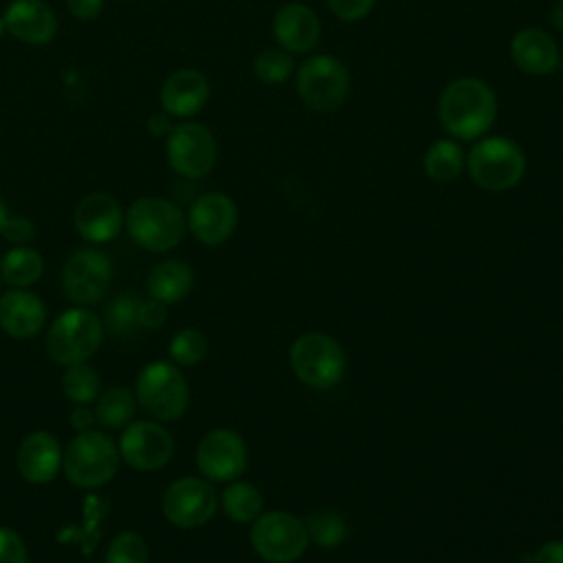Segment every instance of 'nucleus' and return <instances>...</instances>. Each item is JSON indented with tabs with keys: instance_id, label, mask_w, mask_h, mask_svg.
I'll return each mask as SVG.
<instances>
[{
	"instance_id": "obj_18",
	"label": "nucleus",
	"mask_w": 563,
	"mask_h": 563,
	"mask_svg": "<svg viewBox=\"0 0 563 563\" xmlns=\"http://www.w3.org/2000/svg\"><path fill=\"white\" fill-rule=\"evenodd\" d=\"M64 451L48 431H31L18 446L15 464L29 484H48L62 468Z\"/></svg>"
},
{
	"instance_id": "obj_8",
	"label": "nucleus",
	"mask_w": 563,
	"mask_h": 563,
	"mask_svg": "<svg viewBox=\"0 0 563 563\" xmlns=\"http://www.w3.org/2000/svg\"><path fill=\"white\" fill-rule=\"evenodd\" d=\"M290 367L308 387L330 389L343 378L345 352L332 336L308 332L292 343Z\"/></svg>"
},
{
	"instance_id": "obj_39",
	"label": "nucleus",
	"mask_w": 563,
	"mask_h": 563,
	"mask_svg": "<svg viewBox=\"0 0 563 563\" xmlns=\"http://www.w3.org/2000/svg\"><path fill=\"white\" fill-rule=\"evenodd\" d=\"M66 7L77 20H95L103 11V0H66Z\"/></svg>"
},
{
	"instance_id": "obj_30",
	"label": "nucleus",
	"mask_w": 563,
	"mask_h": 563,
	"mask_svg": "<svg viewBox=\"0 0 563 563\" xmlns=\"http://www.w3.org/2000/svg\"><path fill=\"white\" fill-rule=\"evenodd\" d=\"M308 539H312L321 548H334L347 537V523L343 515L334 510H319L306 521Z\"/></svg>"
},
{
	"instance_id": "obj_24",
	"label": "nucleus",
	"mask_w": 563,
	"mask_h": 563,
	"mask_svg": "<svg viewBox=\"0 0 563 563\" xmlns=\"http://www.w3.org/2000/svg\"><path fill=\"white\" fill-rule=\"evenodd\" d=\"M194 286V271L180 260H165L152 268L147 275V292L152 299L163 303L180 301L189 295Z\"/></svg>"
},
{
	"instance_id": "obj_26",
	"label": "nucleus",
	"mask_w": 563,
	"mask_h": 563,
	"mask_svg": "<svg viewBox=\"0 0 563 563\" xmlns=\"http://www.w3.org/2000/svg\"><path fill=\"white\" fill-rule=\"evenodd\" d=\"M44 271V262L40 251L22 244L9 249L0 260V277L13 288L33 286Z\"/></svg>"
},
{
	"instance_id": "obj_22",
	"label": "nucleus",
	"mask_w": 563,
	"mask_h": 563,
	"mask_svg": "<svg viewBox=\"0 0 563 563\" xmlns=\"http://www.w3.org/2000/svg\"><path fill=\"white\" fill-rule=\"evenodd\" d=\"M46 323L44 301L26 290L11 288L0 295V328L13 339H31Z\"/></svg>"
},
{
	"instance_id": "obj_16",
	"label": "nucleus",
	"mask_w": 563,
	"mask_h": 563,
	"mask_svg": "<svg viewBox=\"0 0 563 563\" xmlns=\"http://www.w3.org/2000/svg\"><path fill=\"white\" fill-rule=\"evenodd\" d=\"M123 209L110 194L84 196L73 213L77 233L92 244L112 242L123 229Z\"/></svg>"
},
{
	"instance_id": "obj_40",
	"label": "nucleus",
	"mask_w": 563,
	"mask_h": 563,
	"mask_svg": "<svg viewBox=\"0 0 563 563\" xmlns=\"http://www.w3.org/2000/svg\"><path fill=\"white\" fill-rule=\"evenodd\" d=\"M532 563H563V541H548L534 554Z\"/></svg>"
},
{
	"instance_id": "obj_14",
	"label": "nucleus",
	"mask_w": 563,
	"mask_h": 563,
	"mask_svg": "<svg viewBox=\"0 0 563 563\" xmlns=\"http://www.w3.org/2000/svg\"><path fill=\"white\" fill-rule=\"evenodd\" d=\"M196 464L209 482H233L246 466V444L231 429H213L200 440Z\"/></svg>"
},
{
	"instance_id": "obj_12",
	"label": "nucleus",
	"mask_w": 563,
	"mask_h": 563,
	"mask_svg": "<svg viewBox=\"0 0 563 563\" xmlns=\"http://www.w3.org/2000/svg\"><path fill=\"white\" fill-rule=\"evenodd\" d=\"M161 508L169 523L178 528H198L216 515L218 495L209 479L180 477L165 488Z\"/></svg>"
},
{
	"instance_id": "obj_4",
	"label": "nucleus",
	"mask_w": 563,
	"mask_h": 563,
	"mask_svg": "<svg viewBox=\"0 0 563 563\" xmlns=\"http://www.w3.org/2000/svg\"><path fill=\"white\" fill-rule=\"evenodd\" d=\"M466 169L477 187L486 191H506L523 178L526 154L508 136H484L471 147Z\"/></svg>"
},
{
	"instance_id": "obj_19",
	"label": "nucleus",
	"mask_w": 563,
	"mask_h": 563,
	"mask_svg": "<svg viewBox=\"0 0 563 563\" xmlns=\"http://www.w3.org/2000/svg\"><path fill=\"white\" fill-rule=\"evenodd\" d=\"M510 59L521 73L532 77H545L556 70L561 53L554 37L548 31L528 26L512 35Z\"/></svg>"
},
{
	"instance_id": "obj_32",
	"label": "nucleus",
	"mask_w": 563,
	"mask_h": 563,
	"mask_svg": "<svg viewBox=\"0 0 563 563\" xmlns=\"http://www.w3.org/2000/svg\"><path fill=\"white\" fill-rule=\"evenodd\" d=\"M207 354V339L196 328L178 330L169 341V358L176 365H198Z\"/></svg>"
},
{
	"instance_id": "obj_45",
	"label": "nucleus",
	"mask_w": 563,
	"mask_h": 563,
	"mask_svg": "<svg viewBox=\"0 0 563 563\" xmlns=\"http://www.w3.org/2000/svg\"><path fill=\"white\" fill-rule=\"evenodd\" d=\"M561 64H563V53H561Z\"/></svg>"
},
{
	"instance_id": "obj_29",
	"label": "nucleus",
	"mask_w": 563,
	"mask_h": 563,
	"mask_svg": "<svg viewBox=\"0 0 563 563\" xmlns=\"http://www.w3.org/2000/svg\"><path fill=\"white\" fill-rule=\"evenodd\" d=\"M64 396L75 405H90L101 394V378L88 363L68 365L62 376Z\"/></svg>"
},
{
	"instance_id": "obj_17",
	"label": "nucleus",
	"mask_w": 563,
	"mask_h": 563,
	"mask_svg": "<svg viewBox=\"0 0 563 563\" xmlns=\"http://www.w3.org/2000/svg\"><path fill=\"white\" fill-rule=\"evenodd\" d=\"M273 35L288 53H310L319 44L321 22L303 2H286L273 15Z\"/></svg>"
},
{
	"instance_id": "obj_41",
	"label": "nucleus",
	"mask_w": 563,
	"mask_h": 563,
	"mask_svg": "<svg viewBox=\"0 0 563 563\" xmlns=\"http://www.w3.org/2000/svg\"><path fill=\"white\" fill-rule=\"evenodd\" d=\"M95 422H97V416H95V411L88 409V405H77L75 411L70 413V427H73L77 433L92 429Z\"/></svg>"
},
{
	"instance_id": "obj_9",
	"label": "nucleus",
	"mask_w": 563,
	"mask_h": 563,
	"mask_svg": "<svg viewBox=\"0 0 563 563\" xmlns=\"http://www.w3.org/2000/svg\"><path fill=\"white\" fill-rule=\"evenodd\" d=\"M251 545L268 563H292L308 548V530L301 519L273 510L253 521Z\"/></svg>"
},
{
	"instance_id": "obj_28",
	"label": "nucleus",
	"mask_w": 563,
	"mask_h": 563,
	"mask_svg": "<svg viewBox=\"0 0 563 563\" xmlns=\"http://www.w3.org/2000/svg\"><path fill=\"white\" fill-rule=\"evenodd\" d=\"M224 515L235 523H251L262 512V493L249 482H231L220 497Z\"/></svg>"
},
{
	"instance_id": "obj_15",
	"label": "nucleus",
	"mask_w": 563,
	"mask_h": 563,
	"mask_svg": "<svg viewBox=\"0 0 563 563\" xmlns=\"http://www.w3.org/2000/svg\"><path fill=\"white\" fill-rule=\"evenodd\" d=\"M238 224V207L222 191L198 196L187 213V227L194 238L207 246H218L231 238Z\"/></svg>"
},
{
	"instance_id": "obj_36",
	"label": "nucleus",
	"mask_w": 563,
	"mask_h": 563,
	"mask_svg": "<svg viewBox=\"0 0 563 563\" xmlns=\"http://www.w3.org/2000/svg\"><path fill=\"white\" fill-rule=\"evenodd\" d=\"M376 0H328L330 11L343 22H358L367 18L374 9Z\"/></svg>"
},
{
	"instance_id": "obj_11",
	"label": "nucleus",
	"mask_w": 563,
	"mask_h": 563,
	"mask_svg": "<svg viewBox=\"0 0 563 563\" xmlns=\"http://www.w3.org/2000/svg\"><path fill=\"white\" fill-rule=\"evenodd\" d=\"M218 158V143L211 130L202 123H178L167 134L169 167L185 178L207 176Z\"/></svg>"
},
{
	"instance_id": "obj_20",
	"label": "nucleus",
	"mask_w": 563,
	"mask_h": 563,
	"mask_svg": "<svg viewBox=\"0 0 563 563\" xmlns=\"http://www.w3.org/2000/svg\"><path fill=\"white\" fill-rule=\"evenodd\" d=\"M2 22L4 31L26 44H48L57 33V18L44 0H13Z\"/></svg>"
},
{
	"instance_id": "obj_27",
	"label": "nucleus",
	"mask_w": 563,
	"mask_h": 563,
	"mask_svg": "<svg viewBox=\"0 0 563 563\" xmlns=\"http://www.w3.org/2000/svg\"><path fill=\"white\" fill-rule=\"evenodd\" d=\"M136 405L139 402L134 391L125 387H110L97 396V407H95L97 422L108 429H121L134 418Z\"/></svg>"
},
{
	"instance_id": "obj_47",
	"label": "nucleus",
	"mask_w": 563,
	"mask_h": 563,
	"mask_svg": "<svg viewBox=\"0 0 563 563\" xmlns=\"http://www.w3.org/2000/svg\"><path fill=\"white\" fill-rule=\"evenodd\" d=\"M0 279H2V277H0Z\"/></svg>"
},
{
	"instance_id": "obj_1",
	"label": "nucleus",
	"mask_w": 563,
	"mask_h": 563,
	"mask_svg": "<svg viewBox=\"0 0 563 563\" xmlns=\"http://www.w3.org/2000/svg\"><path fill=\"white\" fill-rule=\"evenodd\" d=\"M442 128L457 141L482 139L497 117L493 88L477 77H457L444 86L438 101Z\"/></svg>"
},
{
	"instance_id": "obj_38",
	"label": "nucleus",
	"mask_w": 563,
	"mask_h": 563,
	"mask_svg": "<svg viewBox=\"0 0 563 563\" xmlns=\"http://www.w3.org/2000/svg\"><path fill=\"white\" fill-rule=\"evenodd\" d=\"M0 235H4V240H9L11 244L22 246V244H29L33 240L35 224L24 216H9Z\"/></svg>"
},
{
	"instance_id": "obj_33",
	"label": "nucleus",
	"mask_w": 563,
	"mask_h": 563,
	"mask_svg": "<svg viewBox=\"0 0 563 563\" xmlns=\"http://www.w3.org/2000/svg\"><path fill=\"white\" fill-rule=\"evenodd\" d=\"M106 563H147V543L134 530H123L108 543Z\"/></svg>"
},
{
	"instance_id": "obj_21",
	"label": "nucleus",
	"mask_w": 563,
	"mask_h": 563,
	"mask_svg": "<svg viewBox=\"0 0 563 563\" xmlns=\"http://www.w3.org/2000/svg\"><path fill=\"white\" fill-rule=\"evenodd\" d=\"M161 108L172 117H194L209 99V81L196 68H180L172 73L161 86Z\"/></svg>"
},
{
	"instance_id": "obj_23",
	"label": "nucleus",
	"mask_w": 563,
	"mask_h": 563,
	"mask_svg": "<svg viewBox=\"0 0 563 563\" xmlns=\"http://www.w3.org/2000/svg\"><path fill=\"white\" fill-rule=\"evenodd\" d=\"M108 510H110V504L106 497H101L97 493H88L84 497V506H81V523L64 526L57 532V541L62 545H77L81 554L95 552V548L99 545V539H101L103 519H106Z\"/></svg>"
},
{
	"instance_id": "obj_44",
	"label": "nucleus",
	"mask_w": 563,
	"mask_h": 563,
	"mask_svg": "<svg viewBox=\"0 0 563 563\" xmlns=\"http://www.w3.org/2000/svg\"><path fill=\"white\" fill-rule=\"evenodd\" d=\"M2 33H4V22H2V15H0V37H2Z\"/></svg>"
},
{
	"instance_id": "obj_34",
	"label": "nucleus",
	"mask_w": 563,
	"mask_h": 563,
	"mask_svg": "<svg viewBox=\"0 0 563 563\" xmlns=\"http://www.w3.org/2000/svg\"><path fill=\"white\" fill-rule=\"evenodd\" d=\"M139 299L128 292V295H119L114 301H110L108 312H106V321L108 328L114 334H130L132 330L139 328Z\"/></svg>"
},
{
	"instance_id": "obj_13",
	"label": "nucleus",
	"mask_w": 563,
	"mask_h": 563,
	"mask_svg": "<svg viewBox=\"0 0 563 563\" xmlns=\"http://www.w3.org/2000/svg\"><path fill=\"white\" fill-rule=\"evenodd\" d=\"M121 460L134 471H158L174 455V438L156 420H139L123 429L119 442Z\"/></svg>"
},
{
	"instance_id": "obj_6",
	"label": "nucleus",
	"mask_w": 563,
	"mask_h": 563,
	"mask_svg": "<svg viewBox=\"0 0 563 563\" xmlns=\"http://www.w3.org/2000/svg\"><path fill=\"white\" fill-rule=\"evenodd\" d=\"M103 321L88 308L62 312L46 332V354L57 365L86 363L101 345Z\"/></svg>"
},
{
	"instance_id": "obj_3",
	"label": "nucleus",
	"mask_w": 563,
	"mask_h": 563,
	"mask_svg": "<svg viewBox=\"0 0 563 563\" xmlns=\"http://www.w3.org/2000/svg\"><path fill=\"white\" fill-rule=\"evenodd\" d=\"M119 462L121 455L117 442L103 431L88 429L68 442L64 449L62 468L70 484L95 490L114 477Z\"/></svg>"
},
{
	"instance_id": "obj_37",
	"label": "nucleus",
	"mask_w": 563,
	"mask_h": 563,
	"mask_svg": "<svg viewBox=\"0 0 563 563\" xmlns=\"http://www.w3.org/2000/svg\"><path fill=\"white\" fill-rule=\"evenodd\" d=\"M167 321V303L158 299H145L139 303V328L158 330Z\"/></svg>"
},
{
	"instance_id": "obj_35",
	"label": "nucleus",
	"mask_w": 563,
	"mask_h": 563,
	"mask_svg": "<svg viewBox=\"0 0 563 563\" xmlns=\"http://www.w3.org/2000/svg\"><path fill=\"white\" fill-rule=\"evenodd\" d=\"M0 563H26V545L13 528L0 526Z\"/></svg>"
},
{
	"instance_id": "obj_42",
	"label": "nucleus",
	"mask_w": 563,
	"mask_h": 563,
	"mask_svg": "<svg viewBox=\"0 0 563 563\" xmlns=\"http://www.w3.org/2000/svg\"><path fill=\"white\" fill-rule=\"evenodd\" d=\"M550 15H552V18H550V20H552V24H554L556 29H561V31H563V2H556Z\"/></svg>"
},
{
	"instance_id": "obj_2",
	"label": "nucleus",
	"mask_w": 563,
	"mask_h": 563,
	"mask_svg": "<svg viewBox=\"0 0 563 563\" xmlns=\"http://www.w3.org/2000/svg\"><path fill=\"white\" fill-rule=\"evenodd\" d=\"M123 224L134 244L145 251L165 253L180 244L187 218L176 202L161 196H143L128 207Z\"/></svg>"
},
{
	"instance_id": "obj_10",
	"label": "nucleus",
	"mask_w": 563,
	"mask_h": 563,
	"mask_svg": "<svg viewBox=\"0 0 563 563\" xmlns=\"http://www.w3.org/2000/svg\"><path fill=\"white\" fill-rule=\"evenodd\" d=\"M112 282L110 257L92 246L77 249L62 268L64 295L77 306H90L103 299Z\"/></svg>"
},
{
	"instance_id": "obj_25",
	"label": "nucleus",
	"mask_w": 563,
	"mask_h": 563,
	"mask_svg": "<svg viewBox=\"0 0 563 563\" xmlns=\"http://www.w3.org/2000/svg\"><path fill=\"white\" fill-rule=\"evenodd\" d=\"M424 174L435 183L455 180L466 167V154L462 145L453 139H438L431 143L422 158Z\"/></svg>"
},
{
	"instance_id": "obj_43",
	"label": "nucleus",
	"mask_w": 563,
	"mask_h": 563,
	"mask_svg": "<svg viewBox=\"0 0 563 563\" xmlns=\"http://www.w3.org/2000/svg\"><path fill=\"white\" fill-rule=\"evenodd\" d=\"M7 220H9V209H7L4 200L0 198V233H2V229H4V224H7Z\"/></svg>"
},
{
	"instance_id": "obj_5",
	"label": "nucleus",
	"mask_w": 563,
	"mask_h": 563,
	"mask_svg": "<svg viewBox=\"0 0 563 563\" xmlns=\"http://www.w3.org/2000/svg\"><path fill=\"white\" fill-rule=\"evenodd\" d=\"M134 396L143 411L158 422H169L185 413L189 405V385L176 363L152 361L136 374Z\"/></svg>"
},
{
	"instance_id": "obj_31",
	"label": "nucleus",
	"mask_w": 563,
	"mask_h": 563,
	"mask_svg": "<svg viewBox=\"0 0 563 563\" xmlns=\"http://www.w3.org/2000/svg\"><path fill=\"white\" fill-rule=\"evenodd\" d=\"M295 70V62L284 48H264L253 59V73L264 84H284Z\"/></svg>"
},
{
	"instance_id": "obj_7",
	"label": "nucleus",
	"mask_w": 563,
	"mask_h": 563,
	"mask_svg": "<svg viewBox=\"0 0 563 563\" xmlns=\"http://www.w3.org/2000/svg\"><path fill=\"white\" fill-rule=\"evenodd\" d=\"M297 92L314 112L339 110L350 95V73L332 55H310L297 68Z\"/></svg>"
},
{
	"instance_id": "obj_46",
	"label": "nucleus",
	"mask_w": 563,
	"mask_h": 563,
	"mask_svg": "<svg viewBox=\"0 0 563 563\" xmlns=\"http://www.w3.org/2000/svg\"><path fill=\"white\" fill-rule=\"evenodd\" d=\"M556 2H563V0H556Z\"/></svg>"
}]
</instances>
